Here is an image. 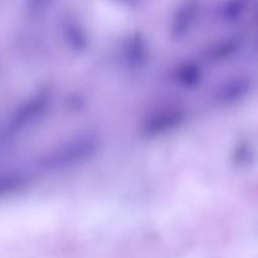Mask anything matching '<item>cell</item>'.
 Masks as SVG:
<instances>
[{
	"mask_svg": "<svg viewBox=\"0 0 258 258\" xmlns=\"http://www.w3.org/2000/svg\"><path fill=\"white\" fill-rule=\"evenodd\" d=\"M254 87V81L251 76L234 75L219 83L214 90L213 98L218 105L232 106L243 101Z\"/></svg>",
	"mask_w": 258,
	"mask_h": 258,
	"instance_id": "obj_4",
	"label": "cell"
},
{
	"mask_svg": "<svg viewBox=\"0 0 258 258\" xmlns=\"http://www.w3.org/2000/svg\"><path fill=\"white\" fill-rule=\"evenodd\" d=\"M174 81L184 90H194L203 81V70L196 62H184L174 71Z\"/></svg>",
	"mask_w": 258,
	"mask_h": 258,
	"instance_id": "obj_6",
	"label": "cell"
},
{
	"mask_svg": "<svg viewBox=\"0 0 258 258\" xmlns=\"http://www.w3.org/2000/svg\"><path fill=\"white\" fill-rule=\"evenodd\" d=\"M186 118L183 107L175 105L165 106L151 112L141 125V134L148 139L165 136L180 127Z\"/></svg>",
	"mask_w": 258,
	"mask_h": 258,
	"instance_id": "obj_3",
	"label": "cell"
},
{
	"mask_svg": "<svg viewBox=\"0 0 258 258\" xmlns=\"http://www.w3.org/2000/svg\"><path fill=\"white\" fill-rule=\"evenodd\" d=\"M148 47L143 38L135 35L123 49L121 60L127 70L135 71L144 67L148 60Z\"/></svg>",
	"mask_w": 258,
	"mask_h": 258,
	"instance_id": "obj_5",
	"label": "cell"
},
{
	"mask_svg": "<svg viewBox=\"0 0 258 258\" xmlns=\"http://www.w3.org/2000/svg\"><path fill=\"white\" fill-rule=\"evenodd\" d=\"M53 103V91L42 88L23 101L8 118L4 127L7 136H15L34 127L45 117Z\"/></svg>",
	"mask_w": 258,
	"mask_h": 258,
	"instance_id": "obj_2",
	"label": "cell"
},
{
	"mask_svg": "<svg viewBox=\"0 0 258 258\" xmlns=\"http://www.w3.org/2000/svg\"><path fill=\"white\" fill-rule=\"evenodd\" d=\"M27 173L20 169H3L0 170V198L18 193L28 185Z\"/></svg>",
	"mask_w": 258,
	"mask_h": 258,
	"instance_id": "obj_7",
	"label": "cell"
},
{
	"mask_svg": "<svg viewBox=\"0 0 258 258\" xmlns=\"http://www.w3.org/2000/svg\"><path fill=\"white\" fill-rule=\"evenodd\" d=\"M241 48L242 43L238 38H229V39L217 43L211 49L207 50L206 58L209 62L218 64V63L227 62L231 58H233L234 55H237Z\"/></svg>",
	"mask_w": 258,
	"mask_h": 258,
	"instance_id": "obj_8",
	"label": "cell"
},
{
	"mask_svg": "<svg viewBox=\"0 0 258 258\" xmlns=\"http://www.w3.org/2000/svg\"><path fill=\"white\" fill-rule=\"evenodd\" d=\"M102 148L100 133L93 130L81 131L57 144L39 159L40 169L49 173L66 171L78 168L92 160Z\"/></svg>",
	"mask_w": 258,
	"mask_h": 258,
	"instance_id": "obj_1",
	"label": "cell"
},
{
	"mask_svg": "<svg viewBox=\"0 0 258 258\" xmlns=\"http://www.w3.org/2000/svg\"><path fill=\"white\" fill-rule=\"evenodd\" d=\"M194 17H196V7L185 5L181 8L171 25V38L174 40H180L188 34L193 25Z\"/></svg>",
	"mask_w": 258,
	"mask_h": 258,
	"instance_id": "obj_9",
	"label": "cell"
}]
</instances>
